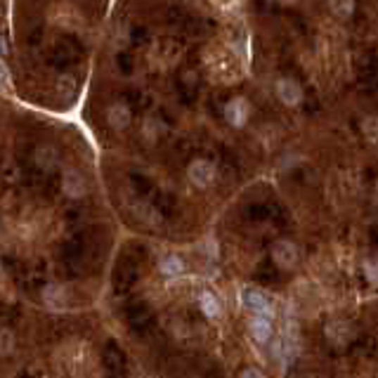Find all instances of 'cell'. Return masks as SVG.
Wrapping results in <instances>:
<instances>
[{
    "label": "cell",
    "instance_id": "11",
    "mask_svg": "<svg viewBox=\"0 0 378 378\" xmlns=\"http://www.w3.org/2000/svg\"><path fill=\"white\" fill-rule=\"evenodd\" d=\"M199 308H201V313L206 315V320H218V317L222 315L220 298L208 289L201 291V296H199Z\"/></svg>",
    "mask_w": 378,
    "mask_h": 378
},
{
    "label": "cell",
    "instance_id": "5",
    "mask_svg": "<svg viewBox=\"0 0 378 378\" xmlns=\"http://www.w3.org/2000/svg\"><path fill=\"white\" fill-rule=\"evenodd\" d=\"M275 92H277V99L291 109L303 104V97H305L301 83H298L296 78H279V81L275 83Z\"/></svg>",
    "mask_w": 378,
    "mask_h": 378
},
{
    "label": "cell",
    "instance_id": "18",
    "mask_svg": "<svg viewBox=\"0 0 378 378\" xmlns=\"http://www.w3.org/2000/svg\"><path fill=\"white\" fill-rule=\"evenodd\" d=\"M362 272L371 286H378V258H367L362 263Z\"/></svg>",
    "mask_w": 378,
    "mask_h": 378
},
{
    "label": "cell",
    "instance_id": "7",
    "mask_svg": "<svg viewBox=\"0 0 378 378\" xmlns=\"http://www.w3.org/2000/svg\"><path fill=\"white\" fill-rule=\"evenodd\" d=\"M248 331L256 343H270L275 336V324H272L270 315H253L248 322Z\"/></svg>",
    "mask_w": 378,
    "mask_h": 378
},
{
    "label": "cell",
    "instance_id": "15",
    "mask_svg": "<svg viewBox=\"0 0 378 378\" xmlns=\"http://www.w3.org/2000/svg\"><path fill=\"white\" fill-rule=\"evenodd\" d=\"M132 213H135L142 222H147V225H158V222H161V215H158L156 210L151 208V206H147V203H137Z\"/></svg>",
    "mask_w": 378,
    "mask_h": 378
},
{
    "label": "cell",
    "instance_id": "13",
    "mask_svg": "<svg viewBox=\"0 0 378 378\" xmlns=\"http://www.w3.org/2000/svg\"><path fill=\"white\" fill-rule=\"evenodd\" d=\"M327 3H329L331 15L338 19H350L355 15V8H357V0H327Z\"/></svg>",
    "mask_w": 378,
    "mask_h": 378
},
{
    "label": "cell",
    "instance_id": "8",
    "mask_svg": "<svg viewBox=\"0 0 378 378\" xmlns=\"http://www.w3.org/2000/svg\"><path fill=\"white\" fill-rule=\"evenodd\" d=\"M107 123L114 130H125L132 123V109L125 102H111L107 107Z\"/></svg>",
    "mask_w": 378,
    "mask_h": 378
},
{
    "label": "cell",
    "instance_id": "6",
    "mask_svg": "<svg viewBox=\"0 0 378 378\" xmlns=\"http://www.w3.org/2000/svg\"><path fill=\"white\" fill-rule=\"evenodd\" d=\"M62 191L69 199H81L88 191V182L81 170H64L62 173Z\"/></svg>",
    "mask_w": 378,
    "mask_h": 378
},
{
    "label": "cell",
    "instance_id": "17",
    "mask_svg": "<svg viewBox=\"0 0 378 378\" xmlns=\"http://www.w3.org/2000/svg\"><path fill=\"white\" fill-rule=\"evenodd\" d=\"M57 92H59V95H62L64 99H69V97L76 92V78H74V76H69V74L59 76V81H57Z\"/></svg>",
    "mask_w": 378,
    "mask_h": 378
},
{
    "label": "cell",
    "instance_id": "2",
    "mask_svg": "<svg viewBox=\"0 0 378 378\" xmlns=\"http://www.w3.org/2000/svg\"><path fill=\"white\" fill-rule=\"evenodd\" d=\"M298 260H301V251L291 239H279L272 244V263L279 270H296Z\"/></svg>",
    "mask_w": 378,
    "mask_h": 378
},
{
    "label": "cell",
    "instance_id": "21",
    "mask_svg": "<svg viewBox=\"0 0 378 378\" xmlns=\"http://www.w3.org/2000/svg\"><path fill=\"white\" fill-rule=\"evenodd\" d=\"M265 374V371L263 369H241V371H239V376H263Z\"/></svg>",
    "mask_w": 378,
    "mask_h": 378
},
{
    "label": "cell",
    "instance_id": "16",
    "mask_svg": "<svg viewBox=\"0 0 378 378\" xmlns=\"http://www.w3.org/2000/svg\"><path fill=\"white\" fill-rule=\"evenodd\" d=\"M362 135L371 144H378V116H367L362 121Z\"/></svg>",
    "mask_w": 378,
    "mask_h": 378
},
{
    "label": "cell",
    "instance_id": "1",
    "mask_svg": "<svg viewBox=\"0 0 378 378\" xmlns=\"http://www.w3.org/2000/svg\"><path fill=\"white\" fill-rule=\"evenodd\" d=\"M222 116L232 128H244L251 118V102L244 95H234L232 99L225 102Z\"/></svg>",
    "mask_w": 378,
    "mask_h": 378
},
{
    "label": "cell",
    "instance_id": "22",
    "mask_svg": "<svg viewBox=\"0 0 378 378\" xmlns=\"http://www.w3.org/2000/svg\"><path fill=\"white\" fill-rule=\"evenodd\" d=\"M371 199H374V203L378 206V180L374 182V191H371Z\"/></svg>",
    "mask_w": 378,
    "mask_h": 378
},
{
    "label": "cell",
    "instance_id": "14",
    "mask_svg": "<svg viewBox=\"0 0 378 378\" xmlns=\"http://www.w3.org/2000/svg\"><path fill=\"white\" fill-rule=\"evenodd\" d=\"M36 163L41 165L43 170H52L57 165V149H52V147H43V149H38V154H36Z\"/></svg>",
    "mask_w": 378,
    "mask_h": 378
},
{
    "label": "cell",
    "instance_id": "19",
    "mask_svg": "<svg viewBox=\"0 0 378 378\" xmlns=\"http://www.w3.org/2000/svg\"><path fill=\"white\" fill-rule=\"evenodd\" d=\"M12 350H15V334H12L8 327H5L3 329V343H0V353L8 357Z\"/></svg>",
    "mask_w": 378,
    "mask_h": 378
},
{
    "label": "cell",
    "instance_id": "12",
    "mask_svg": "<svg viewBox=\"0 0 378 378\" xmlns=\"http://www.w3.org/2000/svg\"><path fill=\"white\" fill-rule=\"evenodd\" d=\"M43 303L52 310H62L66 305V291L62 284H48L43 289Z\"/></svg>",
    "mask_w": 378,
    "mask_h": 378
},
{
    "label": "cell",
    "instance_id": "9",
    "mask_svg": "<svg viewBox=\"0 0 378 378\" xmlns=\"http://www.w3.org/2000/svg\"><path fill=\"white\" fill-rule=\"evenodd\" d=\"M184 270H187V265H184V260L177 253H165L158 260V272H161L165 279H177V277L184 275Z\"/></svg>",
    "mask_w": 378,
    "mask_h": 378
},
{
    "label": "cell",
    "instance_id": "4",
    "mask_svg": "<svg viewBox=\"0 0 378 378\" xmlns=\"http://www.w3.org/2000/svg\"><path fill=\"white\" fill-rule=\"evenodd\" d=\"M241 303H244V308L251 310L253 315H270V317H275V305H272L270 296L263 294L260 289L246 286V289L241 291Z\"/></svg>",
    "mask_w": 378,
    "mask_h": 378
},
{
    "label": "cell",
    "instance_id": "3",
    "mask_svg": "<svg viewBox=\"0 0 378 378\" xmlns=\"http://www.w3.org/2000/svg\"><path fill=\"white\" fill-rule=\"evenodd\" d=\"M215 175H218V170H215L213 161H208V158H194V161L187 165L189 182L199 189L210 187V184L215 182Z\"/></svg>",
    "mask_w": 378,
    "mask_h": 378
},
{
    "label": "cell",
    "instance_id": "20",
    "mask_svg": "<svg viewBox=\"0 0 378 378\" xmlns=\"http://www.w3.org/2000/svg\"><path fill=\"white\" fill-rule=\"evenodd\" d=\"M12 85V78H10V69H8V64L3 62V88H10Z\"/></svg>",
    "mask_w": 378,
    "mask_h": 378
},
{
    "label": "cell",
    "instance_id": "10",
    "mask_svg": "<svg viewBox=\"0 0 378 378\" xmlns=\"http://www.w3.org/2000/svg\"><path fill=\"white\" fill-rule=\"evenodd\" d=\"M327 336L334 346H346L348 341H353L355 331L348 322H329L327 324Z\"/></svg>",
    "mask_w": 378,
    "mask_h": 378
}]
</instances>
